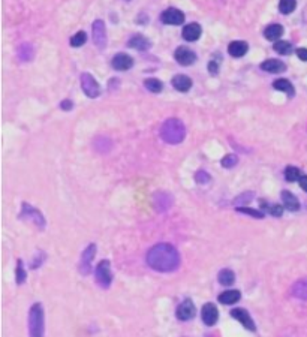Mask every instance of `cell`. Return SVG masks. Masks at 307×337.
I'll return each mask as SVG.
<instances>
[{
    "instance_id": "4dcf8cb0",
    "label": "cell",
    "mask_w": 307,
    "mask_h": 337,
    "mask_svg": "<svg viewBox=\"0 0 307 337\" xmlns=\"http://www.w3.org/2000/svg\"><path fill=\"white\" fill-rule=\"evenodd\" d=\"M27 279V273L24 270V264L23 261L18 259L17 261V270H15V280H17V285H23Z\"/></svg>"
},
{
    "instance_id": "f1b7e54d",
    "label": "cell",
    "mask_w": 307,
    "mask_h": 337,
    "mask_svg": "<svg viewBox=\"0 0 307 337\" xmlns=\"http://www.w3.org/2000/svg\"><path fill=\"white\" fill-rule=\"evenodd\" d=\"M33 53H34V50H33V47H32L30 44H21L20 48H18V57H20L23 62L32 60Z\"/></svg>"
},
{
    "instance_id": "4316f807",
    "label": "cell",
    "mask_w": 307,
    "mask_h": 337,
    "mask_svg": "<svg viewBox=\"0 0 307 337\" xmlns=\"http://www.w3.org/2000/svg\"><path fill=\"white\" fill-rule=\"evenodd\" d=\"M259 205H261V208H262L264 211L270 213V214L274 216V217H280V216L283 214V207L279 205V204H268L267 201L261 200V201H259Z\"/></svg>"
},
{
    "instance_id": "603a6c76",
    "label": "cell",
    "mask_w": 307,
    "mask_h": 337,
    "mask_svg": "<svg viewBox=\"0 0 307 337\" xmlns=\"http://www.w3.org/2000/svg\"><path fill=\"white\" fill-rule=\"evenodd\" d=\"M291 294L298 300H306L307 302V279L297 280L291 288Z\"/></svg>"
},
{
    "instance_id": "30bf717a",
    "label": "cell",
    "mask_w": 307,
    "mask_h": 337,
    "mask_svg": "<svg viewBox=\"0 0 307 337\" xmlns=\"http://www.w3.org/2000/svg\"><path fill=\"white\" fill-rule=\"evenodd\" d=\"M161 21L164 24H170V26H180L184 23V14L180 9L168 8L161 14Z\"/></svg>"
},
{
    "instance_id": "8fae6325",
    "label": "cell",
    "mask_w": 307,
    "mask_h": 337,
    "mask_svg": "<svg viewBox=\"0 0 307 337\" xmlns=\"http://www.w3.org/2000/svg\"><path fill=\"white\" fill-rule=\"evenodd\" d=\"M93 41L99 50H103L106 45V33H105V23L102 20H96L92 26Z\"/></svg>"
},
{
    "instance_id": "1f68e13d",
    "label": "cell",
    "mask_w": 307,
    "mask_h": 337,
    "mask_svg": "<svg viewBox=\"0 0 307 337\" xmlns=\"http://www.w3.org/2000/svg\"><path fill=\"white\" fill-rule=\"evenodd\" d=\"M295 6H297V2H295V0H280V2H279V11H280L282 14H285V15L294 12Z\"/></svg>"
},
{
    "instance_id": "7c38bea8",
    "label": "cell",
    "mask_w": 307,
    "mask_h": 337,
    "mask_svg": "<svg viewBox=\"0 0 307 337\" xmlns=\"http://www.w3.org/2000/svg\"><path fill=\"white\" fill-rule=\"evenodd\" d=\"M201 319L207 327H213L216 325V322L219 321V310L216 307L214 303H205L203 306L201 310Z\"/></svg>"
},
{
    "instance_id": "6da1fadb",
    "label": "cell",
    "mask_w": 307,
    "mask_h": 337,
    "mask_svg": "<svg viewBox=\"0 0 307 337\" xmlns=\"http://www.w3.org/2000/svg\"><path fill=\"white\" fill-rule=\"evenodd\" d=\"M145 261L153 270L159 273H171L180 266V253L172 244L159 243L147 252Z\"/></svg>"
},
{
    "instance_id": "e0dca14e",
    "label": "cell",
    "mask_w": 307,
    "mask_h": 337,
    "mask_svg": "<svg viewBox=\"0 0 307 337\" xmlns=\"http://www.w3.org/2000/svg\"><path fill=\"white\" fill-rule=\"evenodd\" d=\"M172 87L177 90V92H181V93H186V92H189L190 90V87H192V80L187 77V75H184V73H178V75H175V77L172 78Z\"/></svg>"
},
{
    "instance_id": "7bdbcfd3",
    "label": "cell",
    "mask_w": 307,
    "mask_h": 337,
    "mask_svg": "<svg viewBox=\"0 0 307 337\" xmlns=\"http://www.w3.org/2000/svg\"><path fill=\"white\" fill-rule=\"evenodd\" d=\"M298 183H300V186H301V189H303L304 192H307V175H301V178L298 180Z\"/></svg>"
},
{
    "instance_id": "b9f144b4",
    "label": "cell",
    "mask_w": 307,
    "mask_h": 337,
    "mask_svg": "<svg viewBox=\"0 0 307 337\" xmlns=\"http://www.w3.org/2000/svg\"><path fill=\"white\" fill-rule=\"evenodd\" d=\"M297 56H298L300 60L307 62V48H298L297 50Z\"/></svg>"
},
{
    "instance_id": "60d3db41",
    "label": "cell",
    "mask_w": 307,
    "mask_h": 337,
    "mask_svg": "<svg viewBox=\"0 0 307 337\" xmlns=\"http://www.w3.org/2000/svg\"><path fill=\"white\" fill-rule=\"evenodd\" d=\"M60 108H62L63 111H69V109H72V108H73V103H72V101L65 99V101H62V102H60Z\"/></svg>"
},
{
    "instance_id": "484cf974",
    "label": "cell",
    "mask_w": 307,
    "mask_h": 337,
    "mask_svg": "<svg viewBox=\"0 0 307 337\" xmlns=\"http://www.w3.org/2000/svg\"><path fill=\"white\" fill-rule=\"evenodd\" d=\"M273 87H274L276 90L285 92L289 98H292V96L295 95V89H294V86L291 84V81H288V80H285V78L276 80V81L273 83Z\"/></svg>"
},
{
    "instance_id": "9a60e30c",
    "label": "cell",
    "mask_w": 307,
    "mask_h": 337,
    "mask_svg": "<svg viewBox=\"0 0 307 337\" xmlns=\"http://www.w3.org/2000/svg\"><path fill=\"white\" fill-rule=\"evenodd\" d=\"M201 33H203V30H201V26L198 23H190V24L183 27V37L189 42L198 41Z\"/></svg>"
},
{
    "instance_id": "83f0119b",
    "label": "cell",
    "mask_w": 307,
    "mask_h": 337,
    "mask_svg": "<svg viewBox=\"0 0 307 337\" xmlns=\"http://www.w3.org/2000/svg\"><path fill=\"white\" fill-rule=\"evenodd\" d=\"M144 86L151 93H161L162 89H164L162 81H159L158 78H147V80H144Z\"/></svg>"
},
{
    "instance_id": "44dd1931",
    "label": "cell",
    "mask_w": 307,
    "mask_h": 337,
    "mask_svg": "<svg viewBox=\"0 0 307 337\" xmlns=\"http://www.w3.org/2000/svg\"><path fill=\"white\" fill-rule=\"evenodd\" d=\"M280 197H282V201H283L285 208H288L289 211H298L300 210V201H298V198L292 192L283 191L280 194Z\"/></svg>"
},
{
    "instance_id": "8d00e7d4",
    "label": "cell",
    "mask_w": 307,
    "mask_h": 337,
    "mask_svg": "<svg viewBox=\"0 0 307 337\" xmlns=\"http://www.w3.org/2000/svg\"><path fill=\"white\" fill-rule=\"evenodd\" d=\"M222 167L223 168H233L239 164V158L236 155H226L223 159H222Z\"/></svg>"
},
{
    "instance_id": "52a82bcc",
    "label": "cell",
    "mask_w": 307,
    "mask_h": 337,
    "mask_svg": "<svg viewBox=\"0 0 307 337\" xmlns=\"http://www.w3.org/2000/svg\"><path fill=\"white\" fill-rule=\"evenodd\" d=\"M81 89H83V92H84L89 98H92V99L98 98L99 93H101V87H99L98 81L93 78V75H90V73H87V72L81 75Z\"/></svg>"
},
{
    "instance_id": "d590c367",
    "label": "cell",
    "mask_w": 307,
    "mask_h": 337,
    "mask_svg": "<svg viewBox=\"0 0 307 337\" xmlns=\"http://www.w3.org/2000/svg\"><path fill=\"white\" fill-rule=\"evenodd\" d=\"M237 211L243 213V214H247V216H252V217H256V219H262L265 216V213H262L259 210L249 208V207H237Z\"/></svg>"
},
{
    "instance_id": "4fadbf2b",
    "label": "cell",
    "mask_w": 307,
    "mask_h": 337,
    "mask_svg": "<svg viewBox=\"0 0 307 337\" xmlns=\"http://www.w3.org/2000/svg\"><path fill=\"white\" fill-rule=\"evenodd\" d=\"M174 57H175V62L180 63L181 66H190L192 63H195V60H197V54L192 50L186 48V47L177 48L175 53H174Z\"/></svg>"
},
{
    "instance_id": "8992f818",
    "label": "cell",
    "mask_w": 307,
    "mask_h": 337,
    "mask_svg": "<svg viewBox=\"0 0 307 337\" xmlns=\"http://www.w3.org/2000/svg\"><path fill=\"white\" fill-rule=\"evenodd\" d=\"M96 252H98V247H96L95 243H90V244L84 249L83 255H81L80 266H78L81 274L87 276V274L92 273V262H93V259H95V256H96Z\"/></svg>"
},
{
    "instance_id": "7a4b0ae2",
    "label": "cell",
    "mask_w": 307,
    "mask_h": 337,
    "mask_svg": "<svg viewBox=\"0 0 307 337\" xmlns=\"http://www.w3.org/2000/svg\"><path fill=\"white\" fill-rule=\"evenodd\" d=\"M29 336L45 337V312L41 303H34L29 310Z\"/></svg>"
},
{
    "instance_id": "e575fe53",
    "label": "cell",
    "mask_w": 307,
    "mask_h": 337,
    "mask_svg": "<svg viewBox=\"0 0 307 337\" xmlns=\"http://www.w3.org/2000/svg\"><path fill=\"white\" fill-rule=\"evenodd\" d=\"M253 197H255V194H253V192H244V194L239 195V197L234 200V204H236L237 207H241L243 204L250 202V201L253 200Z\"/></svg>"
},
{
    "instance_id": "cb8c5ba5",
    "label": "cell",
    "mask_w": 307,
    "mask_h": 337,
    "mask_svg": "<svg viewBox=\"0 0 307 337\" xmlns=\"http://www.w3.org/2000/svg\"><path fill=\"white\" fill-rule=\"evenodd\" d=\"M128 45H129L131 48H134V50H138V51H145V50L150 48L148 39H145V37L141 36V34H136V36L131 37L129 42H128Z\"/></svg>"
},
{
    "instance_id": "9c48e42d",
    "label": "cell",
    "mask_w": 307,
    "mask_h": 337,
    "mask_svg": "<svg viewBox=\"0 0 307 337\" xmlns=\"http://www.w3.org/2000/svg\"><path fill=\"white\" fill-rule=\"evenodd\" d=\"M231 316L239 321L247 331H256V324L253 322L250 313L246 310V309H241V307H237V309H233L231 310Z\"/></svg>"
},
{
    "instance_id": "ab89813d",
    "label": "cell",
    "mask_w": 307,
    "mask_h": 337,
    "mask_svg": "<svg viewBox=\"0 0 307 337\" xmlns=\"http://www.w3.org/2000/svg\"><path fill=\"white\" fill-rule=\"evenodd\" d=\"M208 72H210V75H217L219 73V65L216 62H210L208 63Z\"/></svg>"
},
{
    "instance_id": "ac0fdd59",
    "label": "cell",
    "mask_w": 307,
    "mask_h": 337,
    "mask_svg": "<svg viewBox=\"0 0 307 337\" xmlns=\"http://www.w3.org/2000/svg\"><path fill=\"white\" fill-rule=\"evenodd\" d=\"M172 205V197L167 192H158L155 195V207L158 211H167Z\"/></svg>"
},
{
    "instance_id": "3957f363",
    "label": "cell",
    "mask_w": 307,
    "mask_h": 337,
    "mask_svg": "<svg viewBox=\"0 0 307 337\" xmlns=\"http://www.w3.org/2000/svg\"><path fill=\"white\" fill-rule=\"evenodd\" d=\"M161 136L168 144H180L186 136V128L178 119H168L161 128Z\"/></svg>"
},
{
    "instance_id": "5b68a950",
    "label": "cell",
    "mask_w": 307,
    "mask_h": 337,
    "mask_svg": "<svg viewBox=\"0 0 307 337\" xmlns=\"http://www.w3.org/2000/svg\"><path fill=\"white\" fill-rule=\"evenodd\" d=\"M20 219L30 220V222L34 225V227L41 228V230L45 228V217H44V214H42L39 210H37V208H34V207H32L30 204H27V202H23V204H21Z\"/></svg>"
},
{
    "instance_id": "ffe728a7",
    "label": "cell",
    "mask_w": 307,
    "mask_h": 337,
    "mask_svg": "<svg viewBox=\"0 0 307 337\" xmlns=\"http://www.w3.org/2000/svg\"><path fill=\"white\" fill-rule=\"evenodd\" d=\"M247 50H249V45L244 41H233L228 45V53L236 59L243 57L247 53Z\"/></svg>"
},
{
    "instance_id": "d6a6232c",
    "label": "cell",
    "mask_w": 307,
    "mask_h": 337,
    "mask_svg": "<svg viewBox=\"0 0 307 337\" xmlns=\"http://www.w3.org/2000/svg\"><path fill=\"white\" fill-rule=\"evenodd\" d=\"M273 48H274L276 53H279L282 56H286V54H291L292 53V45L288 41H277Z\"/></svg>"
},
{
    "instance_id": "d6986e66",
    "label": "cell",
    "mask_w": 307,
    "mask_h": 337,
    "mask_svg": "<svg viewBox=\"0 0 307 337\" xmlns=\"http://www.w3.org/2000/svg\"><path fill=\"white\" fill-rule=\"evenodd\" d=\"M261 69L265 72H270V73H282V72H285L286 65L280 60L270 59V60H265L261 63Z\"/></svg>"
},
{
    "instance_id": "f35d334b",
    "label": "cell",
    "mask_w": 307,
    "mask_h": 337,
    "mask_svg": "<svg viewBox=\"0 0 307 337\" xmlns=\"http://www.w3.org/2000/svg\"><path fill=\"white\" fill-rule=\"evenodd\" d=\"M211 180V177H210V174L207 172V171H198L197 174H195V181L198 183V184H207L208 181Z\"/></svg>"
},
{
    "instance_id": "2e32d148",
    "label": "cell",
    "mask_w": 307,
    "mask_h": 337,
    "mask_svg": "<svg viewBox=\"0 0 307 337\" xmlns=\"http://www.w3.org/2000/svg\"><path fill=\"white\" fill-rule=\"evenodd\" d=\"M240 298H241V292L239 289H228L219 295V303L231 306V304H236L237 302H240Z\"/></svg>"
},
{
    "instance_id": "277c9868",
    "label": "cell",
    "mask_w": 307,
    "mask_h": 337,
    "mask_svg": "<svg viewBox=\"0 0 307 337\" xmlns=\"http://www.w3.org/2000/svg\"><path fill=\"white\" fill-rule=\"evenodd\" d=\"M95 279L96 283L102 289H108L112 283V271H111V262L106 259H102L99 264L96 266L95 270Z\"/></svg>"
},
{
    "instance_id": "836d02e7",
    "label": "cell",
    "mask_w": 307,
    "mask_h": 337,
    "mask_svg": "<svg viewBox=\"0 0 307 337\" xmlns=\"http://www.w3.org/2000/svg\"><path fill=\"white\" fill-rule=\"evenodd\" d=\"M285 178L288 181H298L301 178V171L297 167H286L285 169Z\"/></svg>"
},
{
    "instance_id": "f546056e",
    "label": "cell",
    "mask_w": 307,
    "mask_h": 337,
    "mask_svg": "<svg viewBox=\"0 0 307 337\" xmlns=\"http://www.w3.org/2000/svg\"><path fill=\"white\" fill-rule=\"evenodd\" d=\"M87 41V33L84 30H80L78 33H75L72 37H70V47H75V48H78L81 45H84Z\"/></svg>"
},
{
    "instance_id": "74e56055",
    "label": "cell",
    "mask_w": 307,
    "mask_h": 337,
    "mask_svg": "<svg viewBox=\"0 0 307 337\" xmlns=\"http://www.w3.org/2000/svg\"><path fill=\"white\" fill-rule=\"evenodd\" d=\"M47 259V255H45V252H39V255H37L32 262H30V269H33V270H36V269H39L41 266H42V262Z\"/></svg>"
},
{
    "instance_id": "7402d4cb",
    "label": "cell",
    "mask_w": 307,
    "mask_h": 337,
    "mask_svg": "<svg viewBox=\"0 0 307 337\" xmlns=\"http://www.w3.org/2000/svg\"><path fill=\"white\" fill-rule=\"evenodd\" d=\"M282 34H283V27L280 24H270V26H267L265 30H264V36H265V39H268V41L277 42L282 37Z\"/></svg>"
},
{
    "instance_id": "d4e9b609",
    "label": "cell",
    "mask_w": 307,
    "mask_h": 337,
    "mask_svg": "<svg viewBox=\"0 0 307 337\" xmlns=\"http://www.w3.org/2000/svg\"><path fill=\"white\" fill-rule=\"evenodd\" d=\"M217 280L223 286H231L236 282V273L233 270H229V269H223V270L219 271Z\"/></svg>"
},
{
    "instance_id": "ba28073f",
    "label": "cell",
    "mask_w": 307,
    "mask_h": 337,
    "mask_svg": "<svg viewBox=\"0 0 307 337\" xmlns=\"http://www.w3.org/2000/svg\"><path fill=\"white\" fill-rule=\"evenodd\" d=\"M195 312H197V309H195L194 302H192L190 298H186V300H183V302L178 304L175 315H177V319H178V321H184V322H186V321L194 319Z\"/></svg>"
},
{
    "instance_id": "ee69618b",
    "label": "cell",
    "mask_w": 307,
    "mask_h": 337,
    "mask_svg": "<svg viewBox=\"0 0 307 337\" xmlns=\"http://www.w3.org/2000/svg\"><path fill=\"white\" fill-rule=\"evenodd\" d=\"M128 2H129V0H128Z\"/></svg>"
},
{
    "instance_id": "5bb4252c",
    "label": "cell",
    "mask_w": 307,
    "mask_h": 337,
    "mask_svg": "<svg viewBox=\"0 0 307 337\" xmlns=\"http://www.w3.org/2000/svg\"><path fill=\"white\" fill-rule=\"evenodd\" d=\"M134 65V59L131 56H128L126 53H119L112 57L111 66L116 69V70H128L131 69Z\"/></svg>"
}]
</instances>
